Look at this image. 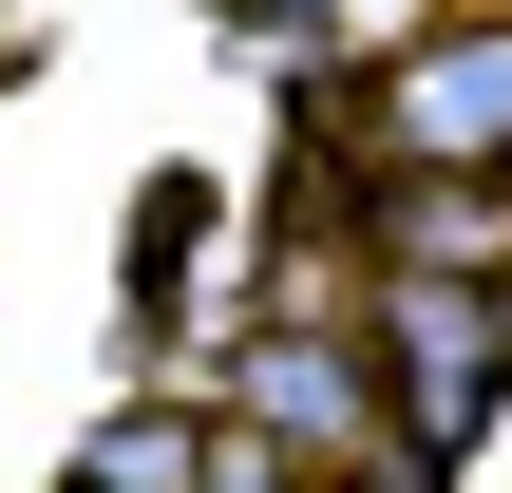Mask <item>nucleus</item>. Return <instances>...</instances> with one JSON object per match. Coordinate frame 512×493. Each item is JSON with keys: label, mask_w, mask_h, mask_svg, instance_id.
I'll list each match as a JSON object with an SVG mask.
<instances>
[{"label": "nucleus", "mask_w": 512, "mask_h": 493, "mask_svg": "<svg viewBox=\"0 0 512 493\" xmlns=\"http://www.w3.org/2000/svg\"><path fill=\"white\" fill-rule=\"evenodd\" d=\"M380 152H399V171H512V19L418 38V57L380 76Z\"/></svg>", "instance_id": "1"}, {"label": "nucleus", "mask_w": 512, "mask_h": 493, "mask_svg": "<svg viewBox=\"0 0 512 493\" xmlns=\"http://www.w3.org/2000/svg\"><path fill=\"white\" fill-rule=\"evenodd\" d=\"M228 418H247L266 456H361V437H380V380H361L342 342H247V361H228Z\"/></svg>", "instance_id": "2"}, {"label": "nucleus", "mask_w": 512, "mask_h": 493, "mask_svg": "<svg viewBox=\"0 0 512 493\" xmlns=\"http://www.w3.org/2000/svg\"><path fill=\"white\" fill-rule=\"evenodd\" d=\"M209 456H190V418H95V475L76 493H190Z\"/></svg>", "instance_id": "3"}]
</instances>
